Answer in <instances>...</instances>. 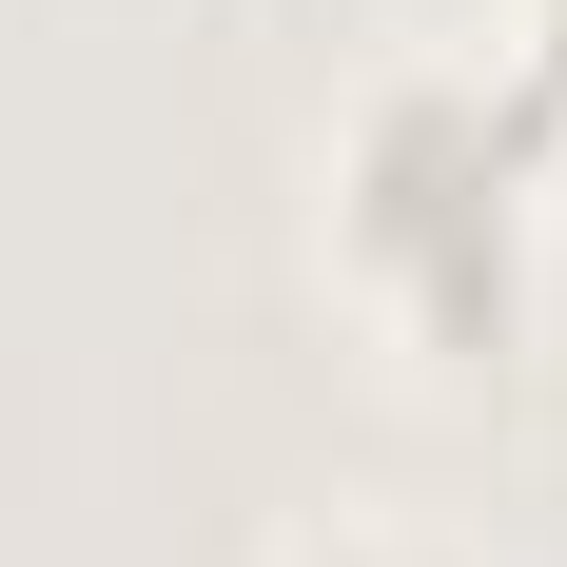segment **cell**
Returning <instances> with one entry per match:
<instances>
[{
	"label": "cell",
	"instance_id": "6da1fadb",
	"mask_svg": "<svg viewBox=\"0 0 567 567\" xmlns=\"http://www.w3.org/2000/svg\"><path fill=\"white\" fill-rule=\"evenodd\" d=\"M528 176H548V79L528 59H392L333 157L352 275L431 333H509L528 313Z\"/></svg>",
	"mask_w": 567,
	"mask_h": 567
},
{
	"label": "cell",
	"instance_id": "7a4b0ae2",
	"mask_svg": "<svg viewBox=\"0 0 567 567\" xmlns=\"http://www.w3.org/2000/svg\"><path fill=\"white\" fill-rule=\"evenodd\" d=\"M275 567H451V548H411V528H313V548H275Z\"/></svg>",
	"mask_w": 567,
	"mask_h": 567
},
{
	"label": "cell",
	"instance_id": "3957f363",
	"mask_svg": "<svg viewBox=\"0 0 567 567\" xmlns=\"http://www.w3.org/2000/svg\"><path fill=\"white\" fill-rule=\"evenodd\" d=\"M509 59H528V79L567 99V0H528V40H509Z\"/></svg>",
	"mask_w": 567,
	"mask_h": 567
}]
</instances>
